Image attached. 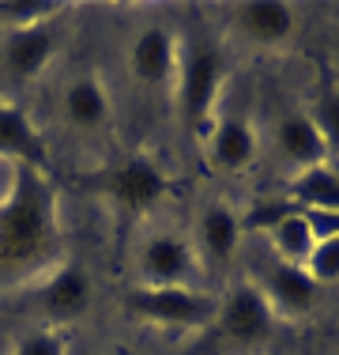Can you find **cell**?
Wrapping results in <instances>:
<instances>
[{"mask_svg":"<svg viewBox=\"0 0 339 355\" xmlns=\"http://www.w3.org/2000/svg\"><path fill=\"white\" fill-rule=\"evenodd\" d=\"M61 261L64 234L53 178L34 166H12L0 197V287L38 280Z\"/></svg>","mask_w":339,"mask_h":355,"instance_id":"cell-1","label":"cell"},{"mask_svg":"<svg viewBox=\"0 0 339 355\" xmlns=\"http://www.w3.org/2000/svg\"><path fill=\"white\" fill-rule=\"evenodd\" d=\"M72 189L83 197H95L109 208L121 223H136V219L151 216L158 205L170 197L174 182L163 171V163L151 155H125L117 163L95 166L87 174L72 178Z\"/></svg>","mask_w":339,"mask_h":355,"instance_id":"cell-2","label":"cell"},{"mask_svg":"<svg viewBox=\"0 0 339 355\" xmlns=\"http://www.w3.org/2000/svg\"><path fill=\"white\" fill-rule=\"evenodd\" d=\"M223 80H226V61L215 42H192L189 49H181V64H177V80H174L177 117L192 137L208 132L211 121H215Z\"/></svg>","mask_w":339,"mask_h":355,"instance_id":"cell-3","label":"cell"},{"mask_svg":"<svg viewBox=\"0 0 339 355\" xmlns=\"http://www.w3.org/2000/svg\"><path fill=\"white\" fill-rule=\"evenodd\" d=\"M211 333L223 348L257 355V348H264L271 340V329H275V314H271L268 299L260 295L257 284L241 280L219 299L215 318H211Z\"/></svg>","mask_w":339,"mask_h":355,"instance_id":"cell-4","label":"cell"},{"mask_svg":"<svg viewBox=\"0 0 339 355\" xmlns=\"http://www.w3.org/2000/svg\"><path fill=\"white\" fill-rule=\"evenodd\" d=\"M219 299L215 295H203L196 287H132L125 310L132 321L151 329H208L215 318Z\"/></svg>","mask_w":339,"mask_h":355,"instance_id":"cell-5","label":"cell"},{"mask_svg":"<svg viewBox=\"0 0 339 355\" xmlns=\"http://www.w3.org/2000/svg\"><path fill=\"white\" fill-rule=\"evenodd\" d=\"M91 299H95L91 272L68 257L30 284V306H34V314L46 321L42 329L72 325L75 318H83L91 310Z\"/></svg>","mask_w":339,"mask_h":355,"instance_id":"cell-6","label":"cell"},{"mask_svg":"<svg viewBox=\"0 0 339 355\" xmlns=\"http://www.w3.org/2000/svg\"><path fill=\"white\" fill-rule=\"evenodd\" d=\"M200 276V253L185 234L158 231L140 250V284L147 287H192Z\"/></svg>","mask_w":339,"mask_h":355,"instance_id":"cell-7","label":"cell"},{"mask_svg":"<svg viewBox=\"0 0 339 355\" xmlns=\"http://www.w3.org/2000/svg\"><path fill=\"white\" fill-rule=\"evenodd\" d=\"M181 64V42L166 27H147L132 38L129 46V72L140 87L147 91H166L177 80Z\"/></svg>","mask_w":339,"mask_h":355,"instance_id":"cell-8","label":"cell"},{"mask_svg":"<svg viewBox=\"0 0 339 355\" xmlns=\"http://www.w3.org/2000/svg\"><path fill=\"white\" fill-rule=\"evenodd\" d=\"M237 38H245L257 49H279L298 31V12L286 0H245L230 12Z\"/></svg>","mask_w":339,"mask_h":355,"instance_id":"cell-9","label":"cell"},{"mask_svg":"<svg viewBox=\"0 0 339 355\" xmlns=\"http://www.w3.org/2000/svg\"><path fill=\"white\" fill-rule=\"evenodd\" d=\"M260 151L257 129L245 114H223L208 129V163L219 174H241L253 166Z\"/></svg>","mask_w":339,"mask_h":355,"instance_id":"cell-10","label":"cell"},{"mask_svg":"<svg viewBox=\"0 0 339 355\" xmlns=\"http://www.w3.org/2000/svg\"><path fill=\"white\" fill-rule=\"evenodd\" d=\"M57 53V19L38 23V27L8 31L0 42V69L12 80H34L46 72V64Z\"/></svg>","mask_w":339,"mask_h":355,"instance_id":"cell-11","label":"cell"},{"mask_svg":"<svg viewBox=\"0 0 339 355\" xmlns=\"http://www.w3.org/2000/svg\"><path fill=\"white\" fill-rule=\"evenodd\" d=\"M257 287L268 299L271 314L286 318V321L309 314V310L317 306V291H320L302 265H286V261H271V265L264 268V280H260Z\"/></svg>","mask_w":339,"mask_h":355,"instance_id":"cell-12","label":"cell"},{"mask_svg":"<svg viewBox=\"0 0 339 355\" xmlns=\"http://www.w3.org/2000/svg\"><path fill=\"white\" fill-rule=\"evenodd\" d=\"M0 159L12 166H34L49 174V148L23 106L0 95Z\"/></svg>","mask_w":339,"mask_h":355,"instance_id":"cell-13","label":"cell"},{"mask_svg":"<svg viewBox=\"0 0 339 355\" xmlns=\"http://www.w3.org/2000/svg\"><path fill=\"white\" fill-rule=\"evenodd\" d=\"M271 140H275L279 155L291 166H298V171H313V166L328 163L324 137L317 132V125H313V117L305 110H286L275 121V129H271Z\"/></svg>","mask_w":339,"mask_h":355,"instance_id":"cell-14","label":"cell"},{"mask_svg":"<svg viewBox=\"0 0 339 355\" xmlns=\"http://www.w3.org/2000/svg\"><path fill=\"white\" fill-rule=\"evenodd\" d=\"M61 110L64 121L80 132H95L109 121L113 114V98H109L106 83L98 72H80L75 80H68L64 95H61Z\"/></svg>","mask_w":339,"mask_h":355,"instance_id":"cell-15","label":"cell"},{"mask_svg":"<svg viewBox=\"0 0 339 355\" xmlns=\"http://www.w3.org/2000/svg\"><path fill=\"white\" fill-rule=\"evenodd\" d=\"M196 234H200L203 257H208L211 265H226V261L234 257L237 242H241V216H237L230 205H211L200 212Z\"/></svg>","mask_w":339,"mask_h":355,"instance_id":"cell-16","label":"cell"},{"mask_svg":"<svg viewBox=\"0 0 339 355\" xmlns=\"http://www.w3.org/2000/svg\"><path fill=\"white\" fill-rule=\"evenodd\" d=\"M286 200H291V197H286ZM264 234H268L271 250H275V261H286V265H302V268H305V261H309V253H313V242H317L294 200H291V212L279 219L275 227H268Z\"/></svg>","mask_w":339,"mask_h":355,"instance_id":"cell-17","label":"cell"},{"mask_svg":"<svg viewBox=\"0 0 339 355\" xmlns=\"http://www.w3.org/2000/svg\"><path fill=\"white\" fill-rule=\"evenodd\" d=\"M286 197L305 208H328L339 212V171L336 166H313V171H298L286 185Z\"/></svg>","mask_w":339,"mask_h":355,"instance_id":"cell-18","label":"cell"},{"mask_svg":"<svg viewBox=\"0 0 339 355\" xmlns=\"http://www.w3.org/2000/svg\"><path fill=\"white\" fill-rule=\"evenodd\" d=\"M61 0H0V27L8 31H23V27H38V23L57 19Z\"/></svg>","mask_w":339,"mask_h":355,"instance_id":"cell-19","label":"cell"},{"mask_svg":"<svg viewBox=\"0 0 339 355\" xmlns=\"http://www.w3.org/2000/svg\"><path fill=\"white\" fill-rule=\"evenodd\" d=\"M305 114L313 117L317 132L324 137L328 155H336L339 151V87H320L317 98H313V106L305 110Z\"/></svg>","mask_w":339,"mask_h":355,"instance_id":"cell-20","label":"cell"},{"mask_svg":"<svg viewBox=\"0 0 339 355\" xmlns=\"http://www.w3.org/2000/svg\"><path fill=\"white\" fill-rule=\"evenodd\" d=\"M305 272H309L313 284H336L339 280V239H317L313 242V253L305 261Z\"/></svg>","mask_w":339,"mask_h":355,"instance_id":"cell-21","label":"cell"},{"mask_svg":"<svg viewBox=\"0 0 339 355\" xmlns=\"http://www.w3.org/2000/svg\"><path fill=\"white\" fill-rule=\"evenodd\" d=\"M12 355H68V340L61 329H34L30 336L15 340Z\"/></svg>","mask_w":339,"mask_h":355,"instance_id":"cell-22","label":"cell"},{"mask_svg":"<svg viewBox=\"0 0 339 355\" xmlns=\"http://www.w3.org/2000/svg\"><path fill=\"white\" fill-rule=\"evenodd\" d=\"M12 348H15V340H12V336L0 333V355H12Z\"/></svg>","mask_w":339,"mask_h":355,"instance_id":"cell-23","label":"cell"},{"mask_svg":"<svg viewBox=\"0 0 339 355\" xmlns=\"http://www.w3.org/2000/svg\"><path fill=\"white\" fill-rule=\"evenodd\" d=\"M68 355H102V352H68Z\"/></svg>","mask_w":339,"mask_h":355,"instance_id":"cell-24","label":"cell"},{"mask_svg":"<svg viewBox=\"0 0 339 355\" xmlns=\"http://www.w3.org/2000/svg\"><path fill=\"white\" fill-rule=\"evenodd\" d=\"M257 355H264V352H257Z\"/></svg>","mask_w":339,"mask_h":355,"instance_id":"cell-25","label":"cell"}]
</instances>
